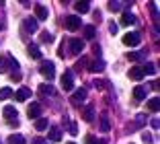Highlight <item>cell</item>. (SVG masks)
<instances>
[{"mask_svg": "<svg viewBox=\"0 0 160 144\" xmlns=\"http://www.w3.org/2000/svg\"><path fill=\"white\" fill-rule=\"evenodd\" d=\"M2 115H4V120H8V124L12 125V128L19 125V120H17V109H14L12 105H6L4 109H2Z\"/></svg>", "mask_w": 160, "mask_h": 144, "instance_id": "6da1fadb", "label": "cell"}, {"mask_svg": "<svg viewBox=\"0 0 160 144\" xmlns=\"http://www.w3.org/2000/svg\"><path fill=\"white\" fill-rule=\"evenodd\" d=\"M146 124H148V115H146V113H138L136 120L129 124V132H138V130H142V128H144Z\"/></svg>", "mask_w": 160, "mask_h": 144, "instance_id": "7a4b0ae2", "label": "cell"}, {"mask_svg": "<svg viewBox=\"0 0 160 144\" xmlns=\"http://www.w3.org/2000/svg\"><path fill=\"white\" fill-rule=\"evenodd\" d=\"M82 27V19H80L78 14H68L66 17V29L68 31H78Z\"/></svg>", "mask_w": 160, "mask_h": 144, "instance_id": "3957f363", "label": "cell"}, {"mask_svg": "<svg viewBox=\"0 0 160 144\" xmlns=\"http://www.w3.org/2000/svg\"><path fill=\"white\" fill-rule=\"evenodd\" d=\"M39 72H41V76H43V78L52 80L53 76H56V66H53L52 62H43V64H41V68H39Z\"/></svg>", "mask_w": 160, "mask_h": 144, "instance_id": "277c9868", "label": "cell"}, {"mask_svg": "<svg viewBox=\"0 0 160 144\" xmlns=\"http://www.w3.org/2000/svg\"><path fill=\"white\" fill-rule=\"evenodd\" d=\"M62 88H64V91H72V88H74V72H72V70H66V72L62 74Z\"/></svg>", "mask_w": 160, "mask_h": 144, "instance_id": "5b68a950", "label": "cell"}, {"mask_svg": "<svg viewBox=\"0 0 160 144\" xmlns=\"http://www.w3.org/2000/svg\"><path fill=\"white\" fill-rule=\"evenodd\" d=\"M68 45H70V51L72 54H82V50H84V39H80V37H74V39H70L68 41Z\"/></svg>", "mask_w": 160, "mask_h": 144, "instance_id": "8992f818", "label": "cell"}, {"mask_svg": "<svg viewBox=\"0 0 160 144\" xmlns=\"http://www.w3.org/2000/svg\"><path fill=\"white\" fill-rule=\"evenodd\" d=\"M23 31H25V33H37V31H39L37 21H35L33 17H27V19L23 21Z\"/></svg>", "mask_w": 160, "mask_h": 144, "instance_id": "52a82bcc", "label": "cell"}, {"mask_svg": "<svg viewBox=\"0 0 160 144\" xmlns=\"http://www.w3.org/2000/svg\"><path fill=\"white\" fill-rule=\"evenodd\" d=\"M86 88L84 87H80V88H76L74 91V95H72V103H74V105H80V103H84L86 101Z\"/></svg>", "mask_w": 160, "mask_h": 144, "instance_id": "ba28073f", "label": "cell"}, {"mask_svg": "<svg viewBox=\"0 0 160 144\" xmlns=\"http://www.w3.org/2000/svg\"><path fill=\"white\" fill-rule=\"evenodd\" d=\"M146 56H148V51H146V50L129 51V54H127V60H129V62H144V60H146Z\"/></svg>", "mask_w": 160, "mask_h": 144, "instance_id": "9c48e42d", "label": "cell"}, {"mask_svg": "<svg viewBox=\"0 0 160 144\" xmlns=\"http://www.w3.org/2000/svg\"><path fill=\"white\" fill-rule=\"evenodd\" d=\"M27 115L31 117V120H39V115H41V105L39 103H31L27 109Z\"/></svg>", "mask_w": 160, "mask_h": 144, "instance_id": "30bf717a", "label": "cell"}, {"mask_svg": "<svg viewBox=\"0 0 160 144\" xmlns=\"http://www.w3.org/2000/svg\"><path fill=\"white\" fill-rule=\"evenodd\" d=\"M123 43L125 45H138L140 43V33H127V35H123Z\"/></svg>", "mask_w": 160, "mask_h": 144, "instance_id": "8fae6325", "label": "cell"}, {"mask_svg": "<svg viewBox=\"0 0 160 144\" xmlns=\"http://www.w3.org/2000/svg\"><path fill=\"white\" fill-rule=\"evenodd\" d=\"M39 95H43V97H56V88L52 87V84H39Z\"/></svg>", "mask_w": 160, "mask_h": 144, "instance_id": "7c38bea8", "label": "cell"}, {"mask_svg": "<svg viewBox=\"0 0 160 144\" xmlns=\"http://www.w3.org/2000/svg\"><path fill=\"white\" fill-rule=\"evenodd\" d=\"M60 140H62V128L52 125V128H49V140H47V142H60Z\"/></svg>", "mask_w": 160, "mask_h": 144, "instance_id": "4fadbf2b", "label": "cell"}, {"mask_svg": "<svg viewBox=\"0 0 160 144\" xmlns=\"http://www.w3.org/2000/svg\"><path fill=\"white\" fill-rule=\"evenodd\" d=\"M35 14H37L39 21H45L47 17H49V10H47L43 4H39V2H37V4H35ZM37 19H35V21H37Z\"/></svg>", "mask_w": 160, "mask_h": 144, "instance_id": "5bb4252c", "label": "cell"}, {"mask_svg": "<svg viewBox=\"0 0 160 144\" xmlns=\"http://www.w3.org/2000/svg\"><path fill=\"white\" fill-rule=\"evenodd\" d=\"M82 117H84L86 124H92V121H94V107L92 105H86L84 109H82Z\"/></svg>", "mask_w": 160, "mask_h": 144, "instance_id": "9a60e30c", "label": "cell"}, {"mask_svg": "<svg viewBox=\"0 0 160 144\" xmlns=\"http://www.w3.org/2000/svg\"><path fill=\"white\" fill-rule=\"evenodd\" d=\"M12 97L17 99V101H27V99L31 97V91H29L27 87H23V88H19L17 93H12Z\"/></svg>", "mask_w": 160, "mask_h": 144, "instance_id": "2e32d148", "label": "cell"}, {"mask_svg": "<svg viewBox=\"0 0 160 144\" xmlns=\"http://www.w3.org/2000/svg\"><path fill=\"white\" fill-rule=\"evenodd\" d=\"M27 54L31 58H35V60H41V50H39V45H35V43L27 45Z\"/></svg>", "mask_w": 160, "mask_h": 144, "instance_id": "e0dca14e", "label": "cell"}, {"mask_svg": "<svg viewBox=\"0 0 160 144\" xmlns=\"http://www.w3.org/2000/svg\"><path fill=\"white\" fill-rule=\"evenodd\" d=\"M86 68H88L90 72H103V70H105V62L103 60H94V62H90Z\"/></svg>", "mask_w": 160, "mask_h": 144, "instance_id": "ac0fdd59", "label": "cell"}, {"mask_svg": "<svg viewBox=\"0 0 160 144\" xmlns=\"http://www.w3.org/2000/svg\"><path fill=\"white\" fill-rule=\"evenodd\" d=\"M146 93H148L146 87H142V84H140V87L133 88V99H136V101H144V99H146Z\"/></svg>", "mask_w": 160, "mask_h": 144, "instance_id": "d6986e66", "label": "cell"}, {"mask_svg": "<svg viewBox=\"0 0 160 144\" xmlns=\"http://www.w3.org/2000/svg\"><path fill=\"white\" fill-rule=\"evenodd\" d=\"M129 78H133V80H142L144 78L142 66H132V70H129Z\"/></svg>", "mask_w": 160, "mask_h": 144, "instance_id": "ffe728a7", "label": "cell"}, {"mask_svg": "<svg viewBox=\"0 0 160 144\" xmlns=\"http://www.w3.org/2000/svg\"><path fill=\"white\" fill-rule=\"evenodd\" d=\"M84 39H94L97 37V29H94V25H84Z\"/></svg>", "mask_w": 160, "mask_h": 144, "instance_id": "44dd1931", "label": "cell"}, {"mask_svg": "<svg viewBox=\"0 0 160 144\" xmlns=\"http://www.w3.org/2000/svg\"><path fill=\"white\" fill-rule=\"evenodd\" d=\"M133 23H136V17H133L132 13H123V17H121V25L129 27V25H133Z\"/></svg>", "mask_w": 160, "mask_h": 144, "instance_id": "7402d4cb", "label": "cell"}, {"mask_svg": "<svg viewBox=\"0 0 160 144\" xmlns=\"http://www.w3.org/2000/svg\"><path fill=\"white\" fill-rule=\"evenodd\" d=\"M148 109L156 113V111H158V109H160V99H158V97H152L150 101H148Z\"/></svg>", "mask_w": 160, "mask_h": 144, "instance_id": "603a6c76", "label": "cell"}, {"mask_svg": "<svg viewBox=\"0 0 160 144\" xmlns=\"http://www.w3.org/2000/svg\"><path fill=\"white\" fill-rule=\"evenodd\" d=\"M64 124H68V132H70L72 136L78 134V125H76V121H70L68 117H64Z\"/></svg>", "mask_w": 160, "mask_h": 144, "instance_id": "cb8c5ba5", "label": "cell"}, {"mask_svg": "<svg viewBox=\"0 0 160 144\" xmlns=\"http://www.w3.org/2000/svg\"><path fill=\"white\" fill-rule=\"evenodd\" d=\"M125 6H129V2H115V0L109 2V8L111 10H121V8H125Z\"/></svg>", "mask_w": 160, "mask_h": 144, "instance_id": "d4e9b609", "label": "cell"}, {"mask_svg": "<svg viewBox=\"0 0 160 144\" xmlns=\"http://www.w3.org/2000/svg\"><path fill=\"white\" fill-rule=\"evenodd\" d=\"M74 8H76V13H88L90 4L88 2H74Z\"/></svg>", "mask_w": 160, "mask_h": 144, "instance_id": "484cf974", "label": "cell"}, {"mask_svg": "<svg viewBox=\"0 0 160 144\" xmlns=\"http://www.w3.org/2000/svg\"><path fill=\"white\" fill-rule=\"evenodd\" d=\"M8 144H25V138L21 134H10L8 136Z\"/></svg>", "mask_w": 160, "mask_h": 144, "instance_id": "4316f807", "label": "cell"}, {"mask_svg": "<svg viewBox=\"0 0 160 144\" xmlns=\"http://www.w3.org/2000/svg\"><path fill=\"white\" fill-rule=\"evenodd\" d=\"M10 97H12V88H10V87L0 88V101H4V99H10Z\"/></svg>", "mask_w": 160, "mask_h": 144, "instance_id": "83f0119b", "label": "cell"}, {"mask_svg": "<svg viewBox=\"0 0 160 144\" xmlns=\"http://www.w3.org/2000/svg\"><path fill=\"white\" fill-rule=\"evenodd\" d=\"M47 125H49V121H47L45 117H39V120H35V130H45Z\"/></svg>", "mask_w": 160, "mask_h": 144, "instance_id": "f1b7e54d", "label": "cell"}, {"mask_svg": "<svg viewBox=\"0 0 160 144\" xmlns=\"http://www.w3.org/2000/svg\"><path fill=\"white\" fill-rule=\"evenodd\" d=\"M142 72L144 74H156V66L154 64H144L142 66Z\"/></svg>", "mask_w": 160, "mask_h": 144, "instance_id": "f546056e", "label": "cell"}, {"mask_svg": "<svg viewBox=\"0 0 160 144\" xmlns=\"http://www.w3.org/2000/svg\"><path fill=\"white\" fill-rule=\"evenodd\" d=\"M101 130H103V132H109V130H111V125H109V120H107V115H105V113L101 115Z\"/></svg>", "mask_w": 160, "mask_h": 144, "instance_id": "4dcf8cb0", "label": "cell"}, {"mask_svg": "<svg viewBox=\"0 0 160 144\" xmlns=\"http://www.w3.org/2000/svg\"><path fill=\"white\" fill-rule=\"evenodd\" d=\"M39 39H41L43 43H52L53 41V35H52V33H41V35H39Z\"/></svg>", "mask_w": 160, "mask_h": 144, "instance_id": "1f68e13d", "label": "cell"}, {"mask_svg": "<svg viewBox=\"0 0 160 144\" xmlns=\"http://www.w3.org/2000/svg\"><path fill=\"white\" fill-rule=\"evenodd\" d=\"M8 70V58H0V72H6Z\"/></svg>", "mask_w": 160, "mask_h": 144, "instance_id": "d6a6232c", "label": "cell"}, {"mask_svg": "<svg viewBox=\"0 0 160 144\" xmlns=\"http://www.w3.org/2000/svg\"><path fill=\"white\" fill-rule=\"evenodd\" d=\"M86 144H105V140H97L94 136H86Z\"/></svg>", "mask_w": 160, "mask_h": 144, "instance_id": "836d02e7", "label": "cell"}, {"mask_svg": "<svg viewBox=\"0 0 160 144\" xmlns=\"http://www.w3.org/2000/svg\"><path fill=\"white\" fill-rule=\"evenodd\" d=\"M76 64H78V66H76V70H82L84 66H88V60H86V58H80V60L76 62Z\"/></svg>", "mask_w": 160, "mask_h": 144, "instance_id": "e575fe53", "label": "cell"}, {"mask_svg": "<svg viewBox=\"0 0 160 144\" xmlns=\"http://www.w3.org/2000/svg\"><path fill=\"white\" fill-rule=\"evenodd\" d=\"M152 19L158 21V4L156 2H152Z\"/></svg>", "mask_w": 160, "mask_h": 144, "instance_id": "d590c367", "label": "cell"}, {"mask_svg": "<svg viewBox=\"0 0 160 144\" xmlns=\"http://www.w3.org/2000/svg\"><path fill=\"white\" fill-rule=\"evenodd\" d=\"M64 47H66V39L62 41V47L58 50V56H60V58H64V56H66V51H64Z\"/></svg>", "mask_w": 160, "mask_h": 144, "instance_id": "8d00e7d4", "label": "cell"}, {"mask_svg": "<svg viewBox=\"0 0 160 144\" xmlns=\"http://www.w3.org/2000/svg\"><path fill=\"white\" fill-rule=\"evenodd\" d=\"M33 144H49L45 138H33Z\"/></svg>", "mask_w": 160, "mask_h": 144, "instance_id": "74e56055", "label": "cell"}, {"mask_svg": "<svg viewBox=\"0 0 160 144\" xmlns=\"http://www.w3.org/2000/svg\"><path fill=\"white\" fill-rule=\"evenodd\" d=\"M10 76H12V80H21V70H17V72H12Z\"/></svg>", "mask_w": 160, "mask_h": 144, "instance_id": "f35d334b", "label": "cell"}, {"mask_svg": "<svg viewBox=\"0 0 160 144\" xmlns=\"http://www.w3.org/2000/svg\"><path fill=\"white\" fill-rule=\"evenodd\" d=\"M109 29H111V33H117V25H115L113 21H111V23H109Z\"/></svg>", "mask_w": 160, "mask_h": 144, "instance_id": "ab89813d", "label": "cell"}, {"mask_svg": "<svg viewBox=\"0 0 160 144\" xmlns=\"http://www.w3.org/2000/svg\"><path fill=\"white\" fill-rule=\"evenodd\" d=\"M105 84H107V83H103V80H94V87H97V88H103Z\"/></svg>", "mask_w": 160, "mask_h": 144, "instance_id": "60d3db41", "label": "cell"}, {"mask_svg": "<svg viewBox=\"0 0 160 144\" xmlns=\"http://www.w3.org/2000/svg\"><path fill=\"white\" fill-rule=\"evenodd\" d=\"M142 138H144V142H152V136L148 134V132H144V136H142Z\"/></svg>", "mask_w": 160, "mask_h": 144, "instance_id": "b9f144b4", "label": "cell"}, {"mask_svg": "<svg viewBox=\"0 0 160 144\" xmlns=\"http://www.w3.org/2000/svg\"><path fill=\"white\" fill-rule=\"evenodd\" d=\"M68 144H76V142H68Z\"/></svg>", "mask_w": 160, "mask_h": 144, "instance_id": "7bdbcfd3", "label": "cell"}, {"mask_svg": "<svg viewBox=\"0 0 160 144\" xmlns=\"http://www.w3.org/2000/svg\"><path fill=\"white\" fill-rule=\"evenodd\" d=\"M0 144H2V140H0Z\"/></svg>", "mask_w": 160, "mask_h": 144, "instance_id": "ee69618b", "label": "cell"}]
</instances>
